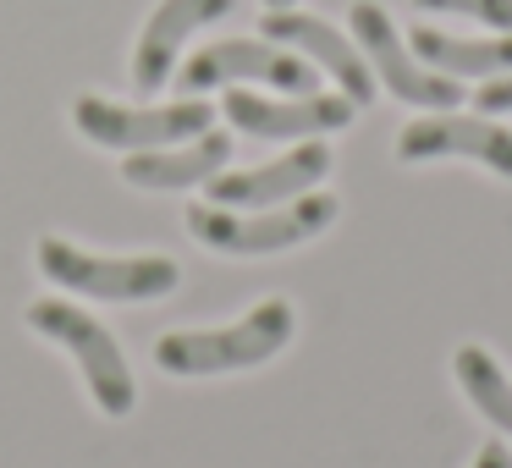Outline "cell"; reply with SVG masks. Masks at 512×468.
I'll list each match as a JSON object with an SVG mask.
<instances>
[{
	"label": "cell",
	"mask_w": 512,
	"mask_h": 468,
	"mask_svg": "<svg viewBox=\"0 0 512 468\" xmlns=\"http://www.w3.org/2000/svg\"><path fill=\"white\" fill-rule=\"evenodd\" d=\"M292 303L265 298L259 309H248L237 325L221 331H171L155 342V364L166 375H226V369H254L270 364L281 347L292 342Z\"/></svg>",
	"instance_id": "6da1fadb"
},
{
	"label": "cell",
	"mask_w": 512,
	"mask_h": 468,
	"mask_svg": "<svg viewBox=\"0 0 512 468\" xmlns=\"http://www.w3.org/2000/svg\"><path fill=\"white\" fill-rule=\"evenodd\" d=\"M336 221V199L331 193H303L292 204L276 210H221V204H193L188 210V232L199 237L215 254H281V248H298L309 237H320Z\"/></svg>",
	"instance_id": "7a4b0ae2"
},
{
	"label": "cell",
	"mask_w": 512,
	"mask_h": 468,
	"mask_svg": "<svg viewBox=\"0 0 512 468\" xmlns=\"http://www.w3.org/2000/svg\"><path fill=\"white\" fill-rule=\"evenodd\" d=\"M28 325H34L45 342L67 347V353L78 358V375H83V386H89L94 408H100L105 419H127V413L138 408L133 369H127L116 336L105 331L94 314L72 309V303H61V298H39V303H28Z\"/></svg>",
	"instance_id": "3957f363"
},
{
	"label": "cell",
	"mask_w": 512,
	"mask_h": 468,
	"mask_svg": "<svg viewBox=\"0 0 512 468\" xmlns=\"http://www.w3.org/2000/svg\"><path fill=\"white\" fill-rule=\"evenodd\" d=\"M34 259L56 287L89 292V298H105V303H149V298H171L182 287V265L166 254L111 259V254H89L67 237H39Z\"/></svg>",
	"instance_id": "277c9868"
},
{
	"label": "cell",
	"mask_w": 512,
	"mask_h": 468,
	"mask_svg": "<svg viewBox=\"0 0 512 468\" xmlns=\"http://www.w3.org/2000/svg\"><path fill=\"white\" fill-rule=\"evenodd\" d=\"M347 23H353V39H358V50H364L369 72H375L402 105H413V111H457V105H463V83L430 72L413 56V45H402L397 23L386 17V6L358 0L353 12H347Z\"/></svg>",
	"instance_id": "5b68a950"
},
{
	"label": "cell",
	"mask_w": 512,
	"mask_h": 468,
	"mask_svg": "<svg viewBox=\"0 0 512 468\" xmlns=\"http://www.w3.org/2000/svg\"><path fill=\"white\" fill-rule=\"evenodd\" d=\"M215 111L204 100H177V105H116V100H100V94H83L72 105V127H78L89 144H105V149H171V144H188V138L210 133Z\"/></svg>",
	"instance_id": "8992f818"
},
{
	"label": "cell",
	"mask_w": 512,
	"mask_h": 468,
	"mask_svg": "<svg viewBox=\"0 0 512 468\" xmlns=\"http://www.w3.org/2000/svg\"><path fill=\"white\" fill-rule=\"evenodd\" d=\"M177 83L188 94L221 89V83H270L281 94H320L309 61L287 45H270V39H221V45L199 50Z\"/></svg>",
	"instance_id": "52a82bcc"
},
{
	"label": "cell",
	"mask_w": 512,
	"mask_h": 468,
	"mask_svg": "<svg viewBox=\"0 0 512 468\" xmlns=\"http://www.w3.org/2000/svg\"><path fill=\"white\" fill-rule=\"evenodd\" d=\"M397 160H408V166H419V160H479L496 177H512V127L490 122V116L435 111L402 127Z\"/></svg>",
	"instance_id": "ba28073f"
},
{
	"label": "cell",
	"mask_w": 512,
	"mask_h": 468,
	"mask_svg": "<svg viewBox=\"0 0 512 468\" xmlns=\"http://www.w3.org/2000/svg\"><path fill=\"white\" fill-rule=\"evenodd\" d=\"M325 177H331V149L298 144L292 155L270 160V166L210 177V204H221V210H276V204H292L303 193H314Z\"/></svg>",
	"instance_id": "9c48e42d"
},
{
	"label": "cell",
	"mask_w": 512,
	"mask_h": 468,
	"mask_svg": "<svg viewBox=\"0 0 512 468\" xmlns=\"http://www.w3.org/2000/svg\"><path fill=\"white\" fill-rule=\"evenodd\" d=\"M358 105L347 94H292V100H259L248 89L226 94V122L248 138H320L342 133Z\"/></svg>",
	"instance_id": "30bf717a"
},
{
	"label": "cell",
	"mask_w": 512,
	"mask_h": 468,
	"mask_svg": "<svg viewBox=\"0 0 512 468\" xmlns=\"http://www.w3.org/2000/svg\"><path fill=\"white\" fill-rule=\"evenodd\" d=\"M265 39H270V45L298 50V56H309L320 72H331L336 89H342L353 105L375 100V72H369L364 50H358L347 34H336L331 23H320V17L292 12V6H287V12H265Z\"/></svg>",
	"instance_id": "8fae6325"
},
{
	"label": "cell",
	"mask_w": 512,
	"mask_h": 468,
	"mask_svg": "<svg viewBox=\"0 0 512 468\" xmlns=\"http://www.w3.org/2000/svg\"><path fill=\"white\" fill-rule=\"evenodd\" d=\"M232 6H237V0H160L155 12H149L144 34H138L133 83H138L144 94H155L160 83L171 78V67H177V56H182V45H188L193 28L221 23Z\"/></svg>",
	"instance_id": "7c38bea8"
},
{
	"label": "cell",
	"mask_w": 512,
	"mask_h": 468,
	"mask_svg": "<svg viewBox=\"0 0 512 468\" xmlns=\"http://www.w3.org/2000/svg\"><path fill=\"white\" fill-rule=\"evenodd\" d=\"M226 160H232V138L210 127V133L188 138L182 149H138V155H127L122 177L149 193H177V188H199V182L221 177Z\"/></svg>",
	"instance_id": "4fadbf2b"
},
{
	"label": "cell",
	"mask_w": 512,
	"mask_h": 468,
	"mask_svg": "<svg viewBox=\"0 0 512 468\" xmlns=\"http://www.w3.org/2000/svg\"><path fill=\"white\" fill-rule=\"evenodd\" d=\"M413 56L441 78H507L512 72V34H490V39H452L441 28H413Z\"/></svg>",
	"instance_id": "5bb4252c"
},
{
	"label": "cell",
	"mask_w": 512,
	"mask_h": 468,
	"mask_svg": "<svg viewBox=\"0 0 512 468\" xmlns=\"http://www.w3.org/2000/svg\"><path fill=\"white\" fill-rule=\"evenodd\" d=\"M452 369H457V386L468 391V402H474L496 430H512V380L496 369V358H490L485 347H457Z\"/></svg>",
	"instance_id": "9a60e30c"
},
{
	"label": "cell",
	"mask_w": 512,
	"mask_h": 468,
	"mask_svg": "<svg viewBox=\"0 0 512 468\" xmlns=\"http://www.w3.org/2000/svg\"><path fill=\"white\" fill-rule=\"evenodd\" d=\"M419 12H452V17H474V23L512 34V0H413Z\"/></svg>",
	"instance_id": "2e32d148"
},
{
	"label": "cell",
	"mask_w": 512,
	"mask_h": 468,
	"mask_svg": "<svg viewBox=\"0 0 512 468\" xmlns=\"http://www.w3.org/2000/svg\"><path fill=\"white\" fill-rule=\"evenodd\" d=\"M474 105H479V116H507L512 111V72L507 78H490L485 89L474 94Z\"/></svg>",
	"instance_id": "e0dca14e"
},
{
	"label": "cell",
	"mask_w": 512,
	"mask_h": 468,
	"mask_svg": "<svg viewBox=\"0 0 512 468\" xmlns=\"http://www.w3.org/2000/svg\"><path fill=\"white\" fill-rule=\"evenodd\" d=\"M474 468H512V452L501 441H485V446H479V457H474Z\"/></svg>",
	"instance_id": "ac0fdd59"
},
{
	"label": "cell",
	"mask_w": 512,
	"mask_h": 468,
	"mask_svg": "<svg viewBox=\"0 0 512 468\" xmlns=\"http://www.w3.org/2000/svg\"><path fill=\"white\" fill-rule=\"evenodd\" d=\"M287 6H298V0H265V12H287Z\"/></svg>",
	"instance_id": "d6986e66"
}]
</instances>
